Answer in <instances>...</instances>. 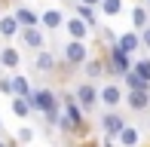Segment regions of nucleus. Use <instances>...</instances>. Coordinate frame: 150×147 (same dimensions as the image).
<instances>
[{
	"label": "nucleus",
	"instance_id": "obj_28",
	"mask_svg": "<svg viewBox=\"0 0 150 147\" xmlns=\"http://www.w3.org/2000/svg\"><path fill=\"white\" fill-rule=\"evenodd\" d=\"M80 3H89V6H98L101 0H80Z\"/></svg>",
	"mask_w": 150,
	"mask_h": 147
},
{
	"label": "nucleus",
	"instance_id": "obj_16",
	"mask_svg": "<svg viewBox=\"0 0 150 147\" xmlns=\"http://www.w3.org/2000/svg\"><path fill=\"white\" fill-rule=\"evenodd\" d=\"M74 9H77V16L83 18L89 28H98V18H95V12H92V6H89V3H74Z\"/></svg>",
	"mask_w": 150,
	"mask_h": 147
},
{
	"label": "nucleus",
	"instance_id": "obj_11",
	"mask_svg": "<svg viewBox=\"0 0 150 147\" xmlns=\"http://www.w3.org/2000/svg\"><path fill=\"white\" fill-rule=\"evenodd\" d=\"M18 61H22V52L16 49V46H3L0 49V68H18Z\"/></svg>",
	"mask_w": 150,
	"mask_h": 147
},
{
	"label": "nucleus",
	"instance_id": "obj_14",
	"mask_svg": "<svg viewBox=\"0 0 150 147\" xmlns=\"http://www.w3.org/2000/svg\"><path fill=\"white\" fill-rule=\"evenodd\" d=\"M22 31V22H18L16 16H0V34L3 37H12Z\"/></svg>",
	"mask_w": 150,
	"mask_h": 147
},
{
	"label": "nucleus",
	"instance_id": "obj_18",
	"mask_svg": "<svg viewBox=\"0 0 150 147\" xmlns=\"http://www.w3.org/2000/svg\"><path fill=\"white\" fill-rule=\"evenodd\" d=\"M31 83L28 77H22V74H12V95H31Z\"/></svg>",
	"mask_w": 150,
	"mask_h": 147
},
{
	"label": "nucleus",
	"instance_id": "obj_17",
	"mask_svg": "<svg viewBox=\"0 0 150 147\" xmlns=\"http://www.w3.org/2000/svg\"><path fill=\"white\" fill-rule=\"evenodd\" d=\"M132 25H135V31H141V28H147V25H150L147 3H144V6H135V9H132Z\"/></svg>",
	"mask_w": 150,
	"mask_h": 147
},
{
	"label": "nucleus",
	"instance_id": "obj_21",
	"mask_svg": "<svg viewBox=\"0 0 150 147\" xmlns=\"http://www.w3.org/2000/svg\"><path fill=\"white\" fill-rule=\"evenodd\" d=\"M104 68H107V64H104V61H101V58H92V61H89V64H86V77H89V80H92V83H95V80H98V77H101V71H104Z\"/></svg>",
	"mask_w": 150,
	"mask_h": 147
},
{
	"label": "nucleus",
	"instance_id": "obj_4",
	"mask_svg": "<svg viewBox=\"0 0 150 147\" xmlns=\"http://www.w3.org/2000/svg\"><path fill=\"white\" fill-rule=\"evenodd\" d=\"M18 37H22V43L28 46V49H43L46 46V37H43V31H40V25H25L22 31H18Z\"/></svg>",
	"mask_w": 150,
	"mask_h": 147
},
{
	"label": "nucleus",
	"instance_id": "obj_22",
	"mask_svg": "<svg viewBox=\"0 0 150 147\" xmlns=\"http://www.w3.org/2000/svg\"><path fill=\"white\" fill-rule=\"evenodd\" d=\"M101 12H104V16H120L122 12V0H101Z\"/></svg>",
	"mask_w": 150,
	"mask_h": 147
},
{
	"label": "nucleus",
	"instance_id": "obj_9",
	"mask_svg": "<svg viewBox=\"0 0 150 147\" xmlns=\"http://www.w3.org/2000/svg\"><path fill=\"white\" fill-rule=\"evenodd\" d=\"M117 46H120V49H126L129 55H132V52H138V49H141V31L120 34V37H117Z\"/></svg>",
	"mask_w": 150,
	"mask_h": 147
},
{
	"label": "nucleus",
	"instance_id": "obj_23",
	"mask_svg": "<svg viewBox=\"0 0 150 147\" xmlns=\"http://www.w3.org/2000/svg\"><path fill=\"white\" fill-rule=\"evenodd\" d=\"M117 138H120L122 144H138V129H132V126L126 123V126H122V132H120Z\"/></svg>",
	"mask_w": 150,
	"mask_h": 147
},
{
	"label": "nucleus",
	"instance_id": "obj_10",
	"mask_svg": "<svg viewBox=\"0 0 150 147\" xmlns=\"http://www.w3.org/2000/svg\"><path fill=\"white\" fill-rule=\"evenodd\" d=\"M12 113H16L18 119H28L31 113H34L31 98H28V95H12Z\"/></svg>",
	"mask_w": 150,
	"mask_h": 147
},
{
	"label": "nucleus",
	"instance_id": "obj_6",
	"mask_svg": "<svg viewBox=\"0 0 150 147\" xmlns=\"http://www.w3.org/2000/svg\"><path fill=\"white\" fill-rule=\"evenodd\" d=\"M86 58H89L86 43H83V40H77V37H71V43L64 46V61H67V64H83Z\"/></svg>",
	"mask_w": 150,
	"mask_h": 147
},
{
	"label": "nucleus",
	"instance_id": "obj_25",
	"mask_svg": "<svg viewBox=\"0 0 150 147\" xmlns=\"http://www.w3.org/2000/svg\"><path fill=\"white\" fill-rule=\"evenodd\" d=\"M0 92L12 98V77H0Z\"/></svg>",
	"mask_w": 150,
	"mask_h": 147
},
{
	"label": "nucleus",
	"instance_id": "obj_27",
	"mask_svg": "<svg viewBox=\"0 0 150 147\" xmlns=\"http://www.w3.org/2000/svg\"><path fill=\"white\" fill-rule=\"evenodd\" d=\"M31 138H34L31 129H18V141H31Z\"/></svg>",
	"mask_w": 150,
	"mask_h": 147
},
{
	"label": "nucleus",
	"instance_id": "obj_30",
	"mask_svg": "<svg viewBox=\"0 0 150 147\" xmlns=\"http://www.w3.org/2000/svg\"><path fill=\"white\" fill-rule=\"evenodd\" d=\"M144 3H147V6H150V0H144Z\"/></svg>",
	"mask_w": 150,
	"mask_h": 147
},
{
	"label": "nucleus",
	"instance_id": "obj_2",
	"mask_svg": "<svg viewBox=\"0 0 150 147\" xmlns=\"http://www.w3.org/2000/svg\"><path fill=\"white\" fill-rule=\"evenodd\" d=\"M31 104H34V110H40V113H46V110H55L58 107V95L52 89H37V92H31Z\"/></svg>",
	"mask_w": 150,
	"mask_h": 147
},
{
	"label": "nucleus",
	"instance_id": "obj_13",
	"mask_svg": "<svg viewBox=\"0 0 150 147\" xmlns=\"http://www.w3.org/2000/svg\"><path fill=\"white\" fill-rule=\"evenodd\" d=\"M64 25V16H61L58 9H46L43 16H40V28H49V31H55Z\"/></svg>",
	"mask_w": 150,
	"mask_h": 147
},
{
	"label": "nucleus",
	"instance_id": "obj_24",
	"mask_svg": "<svg viewBox=\"0 0 150 147\" xmlns=\"http://www.w3.org/2000/svg\"><path fill=\"white\" fill-rule=\"evenodd\" d=\"M132 71L138 74V77H144L147 83H150V58H138V61L132 64Z\"/></svg>",
	"mask_w": 150,
	"mask_h": 147
},
{
	"label": "nucleus",
	"instance_id": "obj_3",
	"mask_svg": "<svg viewBox=\"0 0 150 147\" xmlns=\"http://www.w3.org/2000/svg\"><path fill=\"white\" fill-rule=\"evenodd\" d=\"M98 98H101V104H104V107L117 110L120 104H122V98H126V92H122L117 83H104V86L98 89Z\"/></svg>",
	"mask_w": 150,
	"mask_h": 147
},
{
	"label": "nucleus",
	"instance_id": "obj_7",
	"mask_svg": "<svg viewBox=\"0 0 150 147\" xmlns=\"http://www.w3.org/2000/svg\"><path fill=\"white\" fill-rule=\"evenodd\" d=\"M77 101L83 104L86 110H95V104H98V86H95L92 80H89V83H80V86H77Z\"/></svg>",
	"mask_w": 150,
	"mask_h": 147
},
{
	"label": "nucleus",
	"instance_id": "obj_1",
	"mask_svg": "<svg viewBox=\"0 0 150 147\" xmlns=\"http://www.w3.org/2000/svg\"><path fill=\"white\" fill-rule=\"evenodd\" d=\"M107 71L113 74V77H126V71H132V58H129V52L126 49H120L117 43H110L107 46Z\"/></svg>",
	"mask_w": 150,
	"mask_h": 147
},
{
	"label": "nucleus",
	"instance_id": "obj_29",
	"mask_svg": "<svg viewBox=\"0 0 150 147\" xmlns=\"http://www.w3.org/2000/svg\"><path fill=\"white\" fill-rule=\"evenodd\" d=\"M67 3H80V0H67Z\"/></svg>",
	"mask_w": 150,
	"mask_h": 147
},
{
	"label": "nucleus",
	"instance_id": "obj_5",
	"mask_svg": "<svg viewBox=\"0 0 150 147\" xmlns=\"http://www.w3.org/2000/svg\"><path fill=\"white\" fill-rule=\"evenodd\" d=\"M126 107L135 110V113L150 110V89H129V95H126Z\"/></svg>",
	"mask_w": 150,
	"mask_h": 147
},
{
	"label": "nucleus",
	"instance_id": "obj_15",
	"mask_svg": "<svg viewBox=\"0 0 150 147\" xmlns=\"http://www.w3.org/2000/svg\"><path fill=\"white\" fill-rule=\"evenodd\" d=\"M34 64H37V71H52V68H55V55H52V52H46V49H37Z\"/></svg>",
	"mask_w": 150,
	"mask_h": 147
},
{
	"label": "nucleus",
	"instance_id": "obj_8",
	"mask_svg": "<svg viewBox=\"0 0 150 147\" xmlns=\"http://www.w3.org/2000/svg\"><path fill=\"white\" fill-rule=\"evenodd\" d=\"M122 126H126V117H120V113H113V110L101 117V129L107 132V138H117L122 132Z\"/></svg>",
	"mask_w": 150,
	"mask_h": 147
},
{
	"label": "nucleus",
	"instance_id": "obj_26",
	"mask_svg": "<svg viewBox=\"0 0 150 147\" xmlns=\"http://www.w3.org/2000/svg\"><path fill=\"white\" fill-rule=\"evenodd\" d=\"M141 46H147V49H150V25H147V28H141Z\"/></svg>",
	"mask_w": 150,
	"mask_h": 147
},
{
	"label": "nucleus",
	"instance_id": "obj_19",
	"mask_svg": "<svg viewBox=\"0 0 150 147\" xmlns=\"http://www.w3.org/2000/svg\"><path fill=\"white\" fill-rule=\"evenodd\" d=\"M122 80H126V89H150V83H147L144 77H138L135 71H126Z\"/></svg>",
	"mask_w": 150,
	"mask_h": 147
},
{
	"label": "nucleus",
	"instance_id": "obj_12",
	"mask_svg": "<svg viewBox=\"0 0 150 147\" xmlns=\"http://www.w3.org/2000/svg\"><path fill=\"white\" fill-rule=\"evenodd\" d=\"M64 28H67V34H71V37H77V40H83L86 34H89V25H86V22H83L80 16L67 18V22H64Z\"/></svg>",
	"mask_w": 150,
	"mask_h": 147
},
{
	"label": "nucleus",
	"instance_id": "obj_20",
	"mask_svg": "<svg viewBox=\"0 0 150 147\" xmlns=\"http://www.w3.org/2000/svg\"><path fill=\"white\" fill-rule=\"evenodd\" d=\"M16 18H18L22 25H40V16H37V12H31L28 6H18V9H16Z\"/></svg>",
	"mask_w": 150,
	"mask_h": 147
}]
</instances>
